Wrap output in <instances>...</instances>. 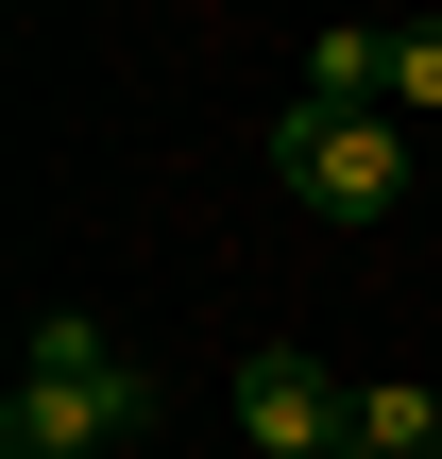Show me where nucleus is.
I'll return each mask as SVG.
<instances>
[{
	"label": "nucleus",
	"mask_w": 442,
	"mask_h": 459,
	"mask_svg": "<svg viewBox=\"0 0 442 459\" xmlns=\"http://www.w3.org/2000/svg\"><path fill=\"white\" fill-rule=\"evenodd\" d=\"M392 119H442V17H426V34H392Z\"/></svg>",
	"instance_id": "nucleus-6"
},
{
	"label": "nucleus",
	"mask_w": 442,
	"mask_h": 459,
	"mask_svg": "<svg viewBox=\"0 0 442 459\" xmlns=\"http://www.w3.org/2000/svg\"><path fill=\"white\" fill-rule=\"evenodd\" d=\"M170 426V392H153V358L102 324V307H34V341H17V409H0V459H119Z\"/></svg>",
	"instance_id": "nucleus-1"
},
{
	"label": "nucleus",
	"mask_w": 442,
	"mask_h": 459,
	"mask_svg": "<svg viewBox=\"0 0 442 459\" xmlns=\"http://www.w3.org/2000/svg\"><path fill=\"white\" fill-rule=\"evenodd\" d=\"M273 187H290L307 221H358V238H375V221L409 204V119H392V102H290V119H273Z\"/></svg>",
	"instance_id": "nucleus-2"
},
{
	"label": "nucleus",
	"mask_w": 442,
	"mask_h": 459,
	"mask_svg": "<svg viewBox=\"0 0 442 459\" xmlns=\"http://www.w3.org/2000/svg\"><path fill=\"white\" fill-rule=\"evenodd\" d=\"M221 409H238V459H358V375H324L307 341H256Z\"/></svg>",
	"instance_id": "nucleus-3"
},
{
	"label": "nucleus",
	"mask_w": 442,
	"mask_h": 459,
	"mask_svg": "<svg viewBox=\"0 0 442 459\" xmlns=\"http://www.w3.org/2000/svg\"><path fill=\"white\" fill-rule=\"evenodd\" d=\"M307 102H392V34H375V17L307 34Z\"/></svg>",
	"instance_id": "nucleus-5"
},
{
	"label": "nucleus",
	"mask_w": 442,
	"mask_h": 459,
	"mask_svg": "<svg viewBox=\"0 0 442 459\" xmlns=\"http://www.w3.org/2000/svg\"><path fill=\"white\" fill-rule=\"evenodd\" d=\"M358 459H442V392L426 375H358Z\"/></svg>",
	"instance_id": "nucleus-4"
}]
</instances>
